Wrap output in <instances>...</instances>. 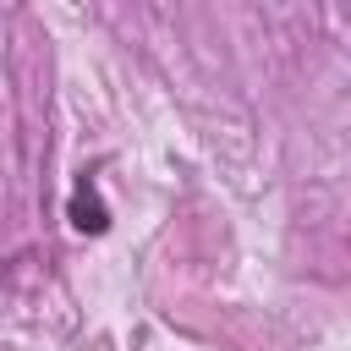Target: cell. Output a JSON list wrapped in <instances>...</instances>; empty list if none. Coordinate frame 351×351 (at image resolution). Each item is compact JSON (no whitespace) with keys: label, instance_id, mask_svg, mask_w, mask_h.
<instances>
[{"label":"cell","instance_id":"obj_1","mask_svg":"<svg viewBox=\"0 0 351 351\" xmlns=\"http://www.w3.org/2000/svg\"><path fill=\"white\" fill-rule=\"evenodd\" d=\"M66 214H71V225H77L82 236H104V230H110V208H104V197L93 192V181H88V176L71 186V203H66Z\"/></svg>","mask_w":351,"mask_h":351}]
</instances>
